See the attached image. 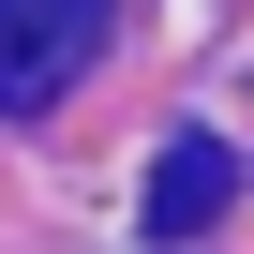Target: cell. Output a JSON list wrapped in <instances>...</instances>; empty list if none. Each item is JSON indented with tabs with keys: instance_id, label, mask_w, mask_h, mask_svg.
<instances>
[{
	"instance_id": "6da1fadb",
	"label": "cell",
	"mask_w": 254,
	"mask_h": 254,
	"mask_svg": "<svg viewBox=\"0 0 254 254\" xmlns=\"http://www.w3.org/2000/svg\"><path fill=\"white\" fill-rule=\"evenodd\" d=\"M120 0H0V120H45L90 60H105Z\"/></svg>"
},
{
	"instance_id": "7a4b0ae2",
	"label": "cell",
	"mask_w": 254,
	"mask_h": 254,
	"mask_svg": "<svg viewBox=\"0 0 254 254\" xmlns=\"http://www.w3.org/2000/svg\"><path fill=\"white\" fill-rule=\"evenodd\" d=\"M224 209H239V150H224V135H165V165H150V209H135V224H150V254L209 239Z\"/></svg>"
}]
</instances>
